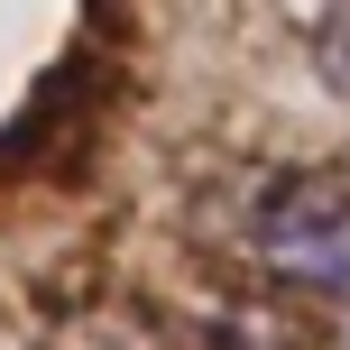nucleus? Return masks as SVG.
Returning a JSON list of instances; mask_svg holds the SVG:
<instances>
[{
	"label": "nucleus",
	"mask_w": 350,
	"mask_h": 350,
	"mask_svg": "<svg viewBox=\"0 0 350 350\" xmlns=\"http://www.w3.org/2000/svg\"><path fill=\"white\" fill-rule=\"evenodd\" d=\"M258 258L286 286L323 295L332 314H350V185H277L258 203Z\"/></svg>",
	"instance_id": "1"
},
{
	"label": "nucleus",
	"mask_w": 350,
	"mask_h": 350,
	"mask_svg": "<svg viewBox=\"0 0 350 350\" xmlns=\"http://www.w3.org/2000/svg\"><path fill=\"white\" fill-rule=\"evenodd\" d=\"M314 74L350 102V10H323L314 18Z\"/></svg>",
	"instance_id": "2"
}]
</instances>
